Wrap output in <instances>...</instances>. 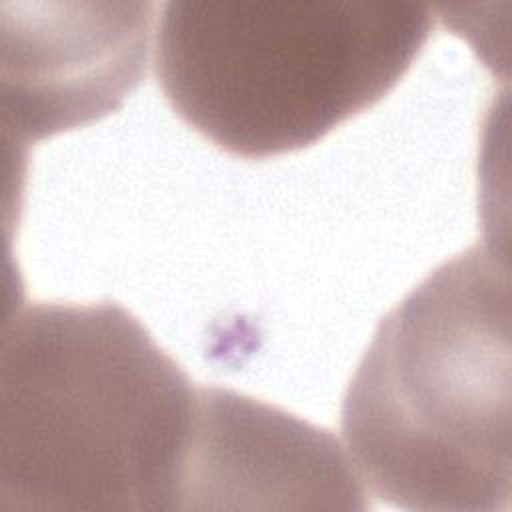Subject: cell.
<instances>
[{
	"mask_svg": "<svg viewBox=\"0 0 512 512\" xmlns=\"http://www.w3.org/2000/svg\"><path fill=\"white\" fill-rule=\"evenodd\" d=\"M198 386L124 306L32 302L0 358V512L184 510Z\"/></svg>",
	"mask_w": 512,
	"mask_h": 512,
	"instance_id": "6da1fadb",
	"label": "cell"
},
{
	"mask_svg": "<svg viewBox=\"0 0 512 512\" xmlns=\"http://www.w3.org/2000/svg\"><path fill=\"white\" fill-rule=\"evenodd\" d=\"M340 428L360 480L392 508H510V282L494 250L442 262L380 320Z\"/></svg>",
	"mask_w": 512,
	"mask_h": 512,
	"instance_id": "7a4b0ae2",
	"label": "cell"
},
{
	"mask_svg": "<svg viewBox=\"0 0 512 512\" xmlns=\"http://www.w3.org/2000/svg\"><path fill=\"white\" fill-rule=\"evenodd\" d=\"M432 26L414 0H168L154 72L194 130L234 156L266 158L386 96Z\"/></svg>",
	"mask_w": 512,
	"mask_h": 512,
	"instance_id": "3957f363",
	"label": "cell"
},
{
	"mask_svg": "<svg viewBox=\"0 0 512 512\" xmlns=\"http://www.w3.org/2000/svg\"><path fill=\"white\" fill-rule=\"evenodd\" d=\"M152 2H32L4 18V124L16 144L94 122L146 70Z\"/></svg>",
	"mask_w": 512,
	"mask_h": 512,
	"instance_id": "277c9868",
	"label": "cell"
},
{
	"mask_svg": "<svg viewBox=\"0 0 512 512\" xmlns=\"http://www.w3.org/2000/svg\"><path fill=\"white\" fill-rule=\"evenodd\" d=\"M364 510L352 460L326 428L228 388H198L184 510L200 508Z\"/></svg>",
	"mask_w": 512,
	"mask_h": 512,
	"instance_id": "5b68a950",
	"label": "cell"
}]
</instances>
